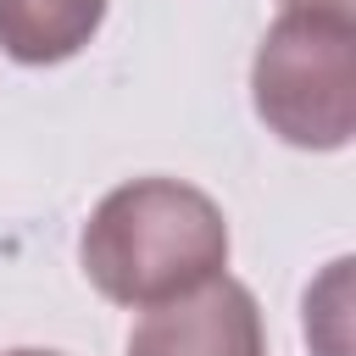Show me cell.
Returning a JSON list of instances; mask_svg holds the SVG:
<instances>
[{
    "instance_id": "1",
    "label": "cell",
    "mask_w": 356,
    "mask_h": 356,
    "mask_svg": "<svg viewBox=\"0 0 356 356\" xmlns=\"http://www.w3.org/2000/svg\"><path fill=\"white\" fill-rule=\"evenodd\" d=\"M78 261L106 300L150 312L228 267V222L195 184L134 178L89 211Z\"/></svg>"
},
{
    "instance_id": "2",
    "label": "cell",
    "mask_w": 356,
    "mask_h": 356,
    "mask_svg": "<svg viewBox=\"0 0 356 356\" xmlns=\"http://www.w3.org/2000/svg\"><path fill=\"white\" fill-rule=\"evenodd\" d=\"M256 117L300 150H345L356 128V28L284 11L250 67Z\"/></svg>"
},
{
    "instance_id": "3",
    "label": "cell",
    "mask_w": 356,
    "mask_h": 356,
    "mask_svg": "<svg viewBox=\"0 0 356 356\" xmlns=\"http://www.w3.org/2000/svg\"><path fill=\"white\" fill-rule=\"evenodd\" d=\"M128 356H267L256 295L217 273L200 289L150 306L128 334Z\"/></svg>"
},
{
    "instance_id": "4",
    "label": "cell",
    "mask_w": 356,
    "mask_h": 356,
    "mask_svg": "<svg viewBox=\"0 0 356 356\" xmlns=\"http://www.w3.org/2000/svg\"><path fill=\"white\" fill-rule=\"evenodd\" d=\"M106 17V0H0V50L22 67L78 56Z\"/></svg>"
},
{
    "instance_id": "5",
    "label": "cell",
    "mask_w": 356,
    "mask_h": 356,
    "mask_svg": "<svg viewBox=\"0 0 356 356\" xmlns=\"http://www.w3.org/2000/svg\"><path fill=\"white\" fill-rule=\"evenodd\" d=\"M350 261L339 256L323 284L306 289V339L317 356H350V334H345V306H350Z\"/></svg>"
},
{
    "instance_id": "6",
    "label": "cell",
    "mask_w": 356,
    "mask_h": 356,
    "mask_svg": "<svg viewBox=\"0 0 356 356\" xmlns=\"http://www.w3.org/2000/svg\"><path fill=\"white\" fill-rule=\"evenodd\" d=\"M289 11H312V17H339V22H350L356 17V0H284Z\"/></svg>"
},
{
    "instance_id": "7",
    "label": "cell",
    "mask_w": 356,
    "mask_h": 356,
    "mask_svg": "<svg viewBox=\"0 0 356 356\" xmlns=\"http://www.w3.org/2000/svg\"><path fill=\"white\" fill-rule=\"evenodd\" d=\"M11 356H61V350H11Z\"/></svg>"
}]
</instances>
